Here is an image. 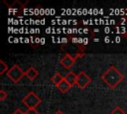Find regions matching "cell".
I'll return each mask as SVG.
<instances>
[{"mask_svg": "<svg viewBox=\"0 0 127 114\" xmlns=\"http://www.w3.org/2000/svg\"><path fill=\"white\" fill-rule=\"evenodd\" d=\"M13 114H25V112H24L22 109L18 108V109H16V110L13 112Z\"/></svg>", "mask_w": 127, "mask_h": 114, "instance_id": "cell-15", "label": "cell"}, {"mask_svg": "<svg viewBox=\"0 0 127 114\" xmlns=\"http://www.w3.org/2000/svg\"><path fill=\"white\" fill-rule=\"evenodd\" d=\"M7 96H8V93L4 89H1L0 90V100H4Z\"/></svg>", "mask_w": 127, "mask_h": 114, "instance_id": "cell-13", "label": "cell"}, {"mask_svg": "<svg viewBox=\"0 0 127 114\" xmlns=\"http://www.w3.org/2000/svg\"><path fill=\"white\" fill-rule=\"evenodd\" d=\"M111 114H125L124 110L120 107V106H116L112 111H111Z\"/></svg>", "mask_w": 127, "mask_h": 114, "instance_id": "cell-12", "label": "cell"}, {"mask_svg": "<svg viewBox=\"0 0 127 114\" xmlns=\"http://www.w3.org/2000/svg\"><path fill=\"white\" fill-rule=\"evenodd\" d=\"M38 74H39V72H38V70H37L34 66H30V67L26 70V76H27L30 80H34V79L38 76Z\"/></svg>", "mask_w": 127, "mask_h": 114, "instance_id": "cell-6", "label": "cell"}, {"mask_svg": "<svg viewBox=\"0 0 127 114\" xmlns=\"http://www.w3.org/2000/svg\"><path fill=\"white\" fill-rule=\"evenodd\" d=\"M57 87L60 89V91H62V92H64H64H66V91H67L71 86H70V85H69V84H68V83L64 79V80H63V81H62V82H61Z\"/></svg>", "mask_w": 127, "mask_h": 114, "instance_id": "cell-9", "label": "cell"}, {"mask_svg": "<svg viewBox=\"0 0 127 114\" xmlns=\"http://www.w3.org/2000/svg\"><path fill=\"white\" fill-rule=\"evenodd\" d=\"M0 65H1V68H0V74H4L5 72H7L9 69H8V65L7 63H5V61L3 59H0Z\"/></svg>", "mask_w": 127, "mask_h": 114, "instance_id": "cell-10", "label": "cell"}, {"mask_svg": "<svg viewBox=\"0 0 127 114\" xmlns=\"http://www.w3.org/2000/svg\"><path fill=\"white\" fill-rule=\"evenodd\" d=\"M125 36H126V38H127V33H126V34H125Z\"/></svg>", "mask_w": 127, "mask_h": 114, "instance_id": "cell-17", "label": "cell"}, {"mask_svg": "<svg viewBox=\"0 0 127 114\" xmlns=\"http://www.w3.org/2000/svg\"><path fill=\"white\" fill-rule=\"evenodd\" d=\"M6 74L11 81H13L14 83H18L24 77V75H26V71H24L18 64H14L9 68Z\"/></svg>", "mask_w": 127, "mask_h": 114, "instance_id": "cell-2", "label": "cell"}, {"mask_svg": "<svg viewBox=\"0 0 127 114\" xmlns=\"http://www.w3.org/2000/svg\"><path fill=\"white\" fill-rule=\"evenodd\" d=\"M25 6V4L24 3H22V2H20V1H15V2H13L11 5H9V7L11 8V9H16V8H23Z\"/></svg>", "mask_w": 127, "mask_h": 114, "instance_id": "cell-11", "label": "cell"}, {"mask_svg": "<svg viewBox=\"0 0 127 114\" xmlns=\"http://www.w3.org/2000/svg\"><path fill=\"white\" fill-rule=\"evenodd\" d=\"M64 80L72 87V86L75 84V82H76V74H75L74 72H68V73L64 76Z\"/></svg>", "mask_w": 127, "mask_h": 114, "instance_id": "cell-7", "label": "cell"}, {"mask_svg": "<svg viewBox=\"0 0 127 114\" xmlns=\"http://www.w3.org/2000/svg\"><path fill=\"white\" fill-rule=\"evenodd\" d=\"M55 114H64V112H63L62 110H57Z\"/></svg>", "mask_w": 127, "mask_h": 114, "instance_id": "cell-16", "label": "cell"}, {"mask_svg": "<svg viewBox=\"0 0 127 114\" xmlns=\"http://www.w3.org/2000/svg\"><path fill=\"white\" fill-rule=\"evenodd\" d=\"M25 114H39V111L36 108H32V109H27V111L25 112Z\"/></svg>", "mask_w": 127, "mask_h": 114, "instance_id": "cell-14", "label": "cell"}, {"mask_svg": "<svg viewBox=\"0 0 127 114\" xmlns=\"http://www.w3.org/2000/svg\"><path fill=\"white\" fill-rule=\"evenodd\" d=\"M90 82H91V78L85 71H80L78 74H76V82H75V84L79 88H81V89L85 88Z\"/></svg>", "mask_w": 127, "mask_h": 114, "instance_id": "cell-4", "label": "cell"}, {"mask_svg": "<svg viewBox=\"0 0 127 114\" xmlns=\"http://www.w3.org/2000/svg\"><path fill=\"white\" fill-rule=\"evenodd\" d=\"M51 79H52V82H53L55 85H57V86H58V85H59V84H60V83L64 79V77H63V76L61 75V73H60V72H56V73L52 76V78H51Z\"/></svg>", "mask_w": 127, "mask_h": 114, "instance_id": "cell-8", "label": "cell"}, {"mask_svg": "<svg viewBox=\"0 0 127 114\" xmlns=\"http://www.w3.org/2000/svg\"><path fill=\"white\" fill-rule=\"evenodd\" d=\"M22 102L24 103L25 106L28 107V109H32V108H36L37 106H39L42 102L41 98L37 95L36 92L34 91H30L23 99H22Z\"/></svg>", "mask_w": 127, "mask_h": 114, "instance_id": "cell-3", "label": "cell"}, {"mask_svg": "<svg viewBox=\"0 0 127 114\" xmlns=\"http://www.w3.org/2000/svg\"><path fill=\"white\" fill-rule=\"evenodd\" d=\"M124 78V75L119 71V69L111 65L108 69H106L102 74H101V79L107 84V86L111 89H114Z\"/></svg>", "mask_w": 127, "mask_h": 114, "instance_id": "cell-1", "label": "cell"}, {"mask_svg": "<svg viewBox=\"0 0 127 114\" xmlns=\"http://www.w3.org/2000/svg\"><path fill=\"white\" fill-rule=\"evenodd\" d=\"M74 61H75L74 57H72L71 55H69V54L66 53V54L62 57V59H61V64H62L64 68H70V67L73 65Z\"/></svg>", "mask_w": 127, "mask_h": 114, "instance_id": "cell-5", "label": "cell"}]
</instances>
